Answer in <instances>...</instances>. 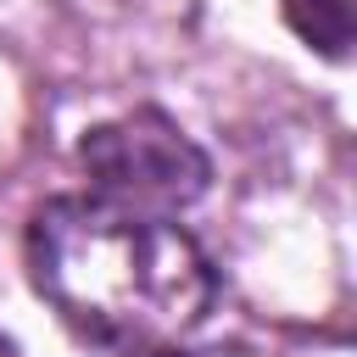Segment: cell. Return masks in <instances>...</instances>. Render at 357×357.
I'll list each match as a JSON object with an SVG mask.
<instances>
[{"mask_svg":"<svg viewBox=\"0 0 357 357\" xmlns=\"http://www.w3.org/2000/svg\"><path fill=\"white\" fill-rule=\"evenodd\" d=\"M151 357H178V351H151Z\"/></svg>","mask_w":357,"mask_h":357,"instance_id":"277c9868","label":"cell"},{"mask_svg":"<svg viewBox=\"0 0 357 357\" xmlns=\"http://www.w3.org/2000/svg\"><path fill=\"white\" fill-rule=\"evenodd\" d=\"M78 167L89 173V190L100 201L156 218L184 212L212 184L206 151L156 106H134L112 123H95L78 139Z\"/></svg>","mask_w":357,"mask_h":357,"instance_id":"7a4b0ae2","label":"cell"},{"mask_svg":"<svg viewBox=\"0 0 357 357\" xmlns=\"http://www.w3.org/2000/svg\"><path fill=\"white\" fill-rule=\"evenodd\" d=\"M290 33L329 56V61H346L351 56V39H357V0H279Z\"/></svg>","mask_w":357,"mask_h":357,"instance_id":"3957f363","label":"cell"},{"mask_svg":"<svg viewBox=\"0 0 357 357\" xmlns=\"http://www.w3.org/2000/svg\"><path fill=\"white\" fill-rule=\"evenodd\" d=\"M28 273L61 324L112 351H162L218 301L195 234L100 195H56L28 218Z\"/></svg>","mask_w":357,"mask_h":357,"instance_id":"6da1fadb","label":"cell"}]
</instances>
